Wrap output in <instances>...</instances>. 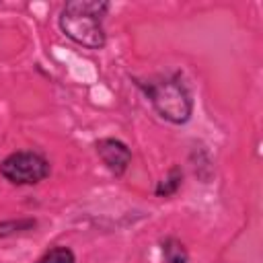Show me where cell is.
<instances>
[{"instance_id": "obj_3", "label": "cell", "mask_w": 263, "mask_h": 263, "mask_svg": "<svg viewBox=\"0 0 263 263\" xmlns=\"http://www.w3.org/2000/svg\"><path fill=\"white\" fill-rule=\"evenodd\" d=\"M49 160L37 150H16L0 160V175L16 187L39 185L49 177Z\"/></svg>"}, {"instance_id": "obj_8", "label": "cell", "mask_w": 263, "mask_h": 263, "mask_svg": "<svg viewBox=\"0 0 263 263\" xmlns=\"http://www.w3.org/2000/svg\"><path fill=\"white\" fill-rule=\"evenodd\" d=\"M35 263H76V255L70 247L58 245V247L47 249Z\"/></svg>"}, {"instance_id": "obj_1", "label": "cell", "mask_w": 263, "mask_h": 263, "mask_svg": "<svg viewBox=\"0 0 263 263\" xmlns=\"http://www.w3.org/2000/svg\"><path fill=\"white\" fill-rule=\"evenodd\" d=\"M134 84L150 101L152 109L164 121L183 125L193 115V95L179 72L154 74L148 78H134Z\"/></svg>"}, {"instance_id": "obj_7", "label": "cell", "mask_w": 263, "mask_h": 263, "mask_svg": "<svg viewBox=\"0 0 263 263\" xmlns=\"http://www.w3.org/2000/svg\"><path fill=\"white\" fill-rule=\"evenodd\" d=\"M37 228V218H18V220H4L0 222V238H8L14 234H23Z\"/></svg>"}, {"instance_id": "obj_2", "label": "cell", "mask_w": 263, "mask_h": 263, "mask_svg": "<svg viewBox=\"0 0 263 263\" xmlns=\"http://www.w3.org/2000/svg\"><path fill=\"white\" fill-rule=\"evenodd\" d=\"M109 10L111 4L105 0H70L60 10V31L80 47L103 49L107 43L105 16Z\"/></svg>"}, {"instance_id": "obj_4", "label": "cell", "mask_w": 263, "mask_h": 263, "mask_svg": "<svg viewBox=\"0 0 263 263\" xmlns=\"http://www.w3.org/2000/svg\"><path fill=\"white\" fill-rule=\"evenodd\" d=\"M95 152L113 177H123L132 164V148L119 138H99L95 142Z\"/></svg>"}, {"instance_id": "obj_6", "label": "cell", "mask_w": 263, "mask_h": 263, "mask_svg": "<svg viewBox=\"0 0 263 263\" xmlns=\"http://www.w3.org/2000/svg\"><path fill=\"white\" fill-rule=\"evenodd\" d=\"M160 253L164 263H189V251L177 236L168 234L160 240Z\"/></svg>"}, {"instance_id": "obj_5", "label": "cell", "mask_w": 263, "mask_h": 263, "mask_svg": "<svg viewBox=\"0 0 263 263\" xmlns=\"http://www.w3.org/2000/svg\"><path fill=\"white\" fill-rule=\"evenodd\" d=\"M181 185H183V168H181V164H173V166L166 171V175L156 183L154 195L160 197V199L173 197V195L181 189Z\"/></svg>"}]
</instances>
